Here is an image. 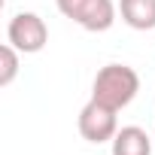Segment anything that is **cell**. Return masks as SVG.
I'll use <instances>...</instances> for the list:
<instances>
[{"mask_svg":"<svg viewBox=\"0 0 155 155\" xmlns=\"http://www.w3.org/2000/svg\"><path fill=\"white\" fill-rule=\"evenodd\" d=\"M18 55H21V52H18L12 43L0 46V88L12 85V79L18 76Z\"/></svg>","mask_w":155,"mask_h":155,"instance_id":"cell-7","label":"cell"},{"mask_svg":"<svg viewBox=\"0 0 155 155\" xmlns=\"http://www.w3.org/2000/svg\"><path fill=\"white\" fill-rule=\"evenodd\" d=\"M6 43H12L21 55H37L49 43V28L37 12H15L6 28Z\"/></svg>","mask_w":155,"mask_h":155,"instance_id":"cell-3","label":"cell"},{"mask_svg":"<svg viewBox=\"0 0 155 155\" xmlns=\"http://www.w3.org/2000/svg\"><path fill=\"white\" fill-rule=\"evenodd\" d=\"M152 140L155 137H149L143 128L125 125L113 137V155H152Z\"/></svg>","mask_w":155,"mask_h":155,"instance_id":"cell-5","label":"cell"},{"mask_svg":"<svg viewBox=\"0 0 155 155\" xmlns=\"http://www.w3.org/2000/svg\"><path fill=\"white\" fill-rule=\"evenodd\" d=\"M55 6L64 18L76 21L82 31L101 34L110 31L116 21V3L113 0H55Z\"/></svg>","mask_w":155,"mask_h":155,"instance_id":"cell-2","label":"cell"},{"mask_svg":"<svg viewBox=\"0 0 155 155\" xmlns=\"http://www.w3.org/2000/svg\"><path fill=\"white\" fill-rule=\"evenodd\" d=\"M140 91V76L128 64H107L97 70L94 82H91V101L107 104L110 110H125Z\"/></svg>","mask_w":155,"mask_h":155,"instance_id":"cell-1","label":"cell"},{"mask_svg":"<svg viewBox=\"0 0 155 155\" xmlns=\"http://www.w3.org/2000/svg\"><path fill=\"white\" fill-rule=\"evenodd\" d=\"M79 134L82 140L88 143H113L116 131H119V119H116V110H110L107 104L101 101H88L82 110H79Z\"/></svg>","mask_w":155,"mask_h":155,"instance_id":"cell-4","label":"cell"},{"mask_svg":"<svg viewBox=\"0 0 155 155\" xmlns=\"http://www.w3.org/2000/svg\"><path fill=\"white\" fill-rule=\"evenodd\" d=\"M122 21L134 31H152L155 28V0H119Z\"/></svg>","mask_w":155,"mask_h":155,"instance_id":"cell-6","label":"cell"}]
</instances>
